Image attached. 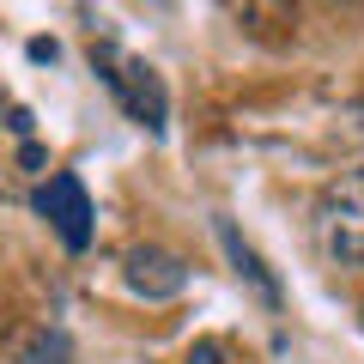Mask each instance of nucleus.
<instances>
[{"instance_id":"7","label":"nucleus","mask_w":364,"mask_h":364,"mask_svg":"<svg viewBox=\"0 0 364 364\" xmlns=\"http://www.w3.org/2000/svg\"><path fill=\"white\" fill-rule=\"evenodd\" d=\"M182 364H231V352H225V340H195Z\"/></svg>"},{"instance_id":"4","label":"nucleus","mask_w":364,"mask_h":364,"mask_svg":"<svg viewBox=\"0 0 364 364\" xmlns=\"http://www.w3.org/2000/svg\"><path fill=\"white\" fill-rule=\"evenodd\" d=\"M122 273H128V286L140 291V298H176L182 286H188V261L176 255V249L164 243H134L128 255H122Z\"/></svg>"},{"instance_id":"10","label":"nucleus","mask_w":364,"mask_h":364,"mask_svg":"<svg viewBox=\"0 0 364 364\" xmlns=\"http://www.w3.org/2000/svg\"><path fill=\"white\" fill-rule=\"evenodd\" d=\"M6 128H13V134H31V109H6Z\"/></svg>"},{"instance_id":"8","label":"nucleus","mask_w":364,"mask_h":364,"mask_svg":"<svg viewBox=\"0 0 364 364\" xmlns=\"http://www.w3.org/2000/svg\"><path fill=\"white\" fill-rule=\"evenodd\" d=\"M18 164H25V170H43V164H49V152H43V146H18Z\"/></svg>"},{"instance_id":"2","label":"nucleus","mask_w":364,"mask_h":364,"mask_svg":"<svg viewBox=\"0 0 364 364\" xmlns=\"http://www.w3.org/2000/svg\"><path fill=\"white\" fill-rule=\"evenodd\" d=\"M91 67H97V73H104V85L116 91V104L128 109L134 122H140V128H152V134H164V116H170V97H164V79L152 73V67L146 61H134V55H116L104 43V49H97V43H91Z\"/></svg>"},{"instance_id":"9","label":"nucleus","mask_w":364,"mask_h":364,"mask_svg":"<svg viewBox=\"0 0 364 364\" xmlns=\"http://www.w3.org/2000/svg\"><path fill=\"white\" fill-rule=\"evenodd\" d=\"M55 55H61V49H55L49 37H37V43H31V61H55Z\"/></svg>"},{"instance_id":"6","label":"nucleus","mask_w":364,"mask_h":364,"mask_svg":"<svg viewBox=\"0 0 364 364\" xmlns=\"http://www.w3.org/2000/svg\"><path fill=\"white\" fill-rule=\"evenodd\" d=\"M219 243H225V255H231V267L243 273L249 286H255V298L267 304V310H279V279H273V273H267V261H261L255 249H249L243 237H237V225H231V219H219Z\"/></svg>"},{"instance_id":"1","label":"nucleus","mask_w":364,"mask_h":364,"mask_svg":"<svg viewBox=\"0 0 364 364\" xmlns=\"http://www.w3.org/2000/svg\"><path fill=\"white\" fill-rule=\"evenodd\" d=\"M316 249L328 267H364V164L316 195Z\"/></svg>"},{"instance_id":"5","label":"nucleus","mask_w":364,"mask_h":364,"mask_svg":"<svg viewBox=\"0 0 364 364\" xmlns=\"http://www.w3.org/2000/svg\"><path fill=\"white\" fill-rule=\"evenodd\" d=\"M6 358L13 364H73V340L49 322H18L6 334Z\"/></svg>"},{"instance_id":"11","label":"nucleus","mask_w":364,"mask_h":364,"mask_svg":"<svg viewBox=\"0 0 364 364\" xmlns=\"http://www.w3.org/2000/svg\"><path fill=\"white\" fill-rule=\"evenodd\" d=\"M0 116H6V104H0Z\"/></svg>"},{"instance_id":"3","label":"nucleus","mask_w":364,"mask_h":364,"mask_svg":"<svg viewBox=\"0 0 364 364\" xmlns=\"http://www.w3.org/2000/svg\"><path fill=\"white\" fill-rule=\"evenodd\" d=\"M37 213L55 225V237H61L73 255L91 243V195H85V182H79V176H67V170L49 176L37 188Z\"/></svg>"}]
</instances>
